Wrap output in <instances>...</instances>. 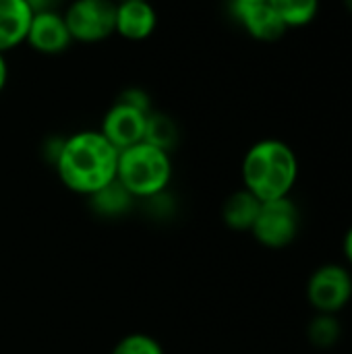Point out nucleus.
Listing matches in <instances>:
<instances>
[{
    "instance_id": "obj_8",
    "label": "nucleus",
    "mask_w": 352,
    "mask_h": 354,
    "mask_svg": "<svg viewBox=\"0 0 352 354\" xmlns=\"http://www.w3.org/2000/svg\"><path fill=\"white\" fill-rule=\"evenodd\" d=\"M25 41L35 52L60 54L71 46L73 37L68 33L64 15H60L58 10H44V12H35L31 17Z\"/></svg>"
},
{
    "instance_id": "obj_24",
    "label": "nucleus",
    "mask_w": 352,
    "mask_h": 354,
    "mask_svg": "<svg viewBox=\"0 0 352 354\" xmlns=\"http://www.w3.org/2000/svg\"><path fill=\"white\" fill-rule=\"evenodd\" d=\"M114 2H129V0H114Z\"/></svg>"
},
{
    "instance_id": "obj_7",
    "label": "nucleus",
    "mask_w": 352,
    "mask_h": 354,
    "mask_svg": "<svg viewBox=\"0 0 352 354\" xmlns=\"http://www.w3.org/2000/svg\"><path fill=\"white\" fill-rule=\"evenodd\" d=\"M149 112H143L135 106H129L124 102H114V106L106 112L102 120V135L120 151L135 143L143 141L145 133V120Z\"/></svg>"
},
{
    "instance_id": "obj_20",
    "label": "nucleus",
    "mask_w": 352,
    "mask_h": 354,
    "mask_svg": "<svg viewBox=\"0 0 352 354\" xmlns=\"http://www.w3.org/2000/svg\"><path fill=\"white\" fill-rule=\"evenodd\" d=\"M342 253H344L346 261L352 266V226L346 230V234L342 239Z\"/></svg>"
},
{
    "instance_id": "obj_12",
    "label": "nucleus",
    "mask_w": 352,
    "mask_h": 354,
    "mask_svg": "<svg viewBox=\"0 0 352 354\" xmlns=\"http://www.w3.org/2000/svg\"><path fill=\"white\" fill-rule=\"evenodd\" d=\"M263 201H259L253 193H249L247 189L234 191L232 195L226 197L224 205H222V220L230 230L237 232H251L259 207Z\"/></svg>"
},
{
    "instance_id": "obj_10",
    "label": "nucleus",
    "mask_w": 352,
    "mask_h": 354,
    "mask_svg": "<svg viewBox=\"0 0 352 354\" xmlns=\"http://www.w3.org/2000/svg\"><path fill=\"white\" fill-rule=\"evenodd\" d=\"M158 23L156 8L149 0L116 2V33L124 39H145L154 33Z\"/></svg>"
},
{
    "instance_id": "obj_9",
    "label": "nucleus",
    "mask_w": 352,
    "mask_h": 354,
    "mask_svg": "<svg viewBox=\"0 0 352 354\" xmlns=\"http://www.w3.org/2000/svg\"><path fill=\"white\" fill-rule=\"evenodd\" d=\"M232 12L243 25V29L259 41H276L288 31V27L282 23V19L268 0L232 2Z\"/></svg>"
},
{
    "instance_id": "obj_16",
    "label": "nucleus",
    "mask_w": 352,
    "mask_h": 354,
    "mask_svg": "<svg viewBox=\"0 0 352 354\" xmlns=\"http://www.w3.org/2000/svg\"><path fill=\"white\" fill-rule=\"evenodd\" d=\"M272 8L278 12L282 23L290 27L309 25L319 10V0H268Z\"/></svg>"
},
{
    "instance_id": "obj_13",
    "label": "nucleus",
    "mask_w": 352,
    "mask_h": 354,
    "mask_svg": "<svg viewBox=\"0 0 352 354\" xmlns=\"http://www.w3.org/2000/svg\"><path fill=\"white\" fill-rule=\"evenodd\" d=\"M89 201H91V207L95 214H100L104 218H116L131 209V205L135 203V197L114 178L110 185H106L104 189L93 193L89 197Z\"/></svg>"
},
{
    "instance_id": "obj_18",
    "label": "nucleus",
    "mask_w": 352,
    "mask_h": 354,
    "mask_svg": "<svg viewBox=\"0 0 352 354\" xmlns=\"http://www.w3.org/2000/svg\"><path fill=\"white\" fill-rule=\"evenodd\" d=\"M118 102H124L129 106H135L143 112H151V102H149V95L143 91V89H137V87H131V89H124L118 97Z\"/></svg>"
},
{
    "instance_id": "obj_4",
    "label": "nucleus",
    "mask_w": 352,
    "mask_h": 354,
    "mask_svg": "<svg viewBox=\"0 0 352 354\" xmlns=\"http://www.w3.org/2000/svg\"><path fill=\"white\" fill-rule=\"evenodd\" d=\"M301 230V212L290 197L263 201L251 228L253 239L266 249L290 247Z\"/></svg>"
},
{
    "instance_id": "obj_2",
    "label": "nucleus",
    "mask_w": 352,
    "mask_h": 354,
    "mask_svg": "<svg viewBox=\"0 0 352 354\" xmlns=\"http://www.w3.org/2000/svg\"><path fill=\"white\" fill-rule=\"evenodd\" d=\"M243 189L259 201L290 197L299 178V160L295 149L280 139H261L253 143L241 166Z\"/></svg>"
},
{
    "instance_id": "obj_15",
    "label": "nucleus",
    "mask_w": 352,
    "mask_h": 354,
    "mask_svg": "<svg viewBox=\"0 0 352 354\" xmlns=\"http://www.w3.org/2000/svg\"><path fill=\"white\" fill-rule=\"evenodd\" d=\"M342 338V324L338 322V315L328 313H315V317L307 326V340L317 351H330L334 348Z\"/></svg>"
},
{
    "instance_id": "obj_23",
    "label": "nucleus",
    "mask_w": 352,
    "mask_h": 354,
    "mask_svg": "<svg viewBox=\"0 0 352 354\" xmlns=\"http://www.w3.org/2000/svg\"><path fill=\"white\" fill-rule=\"evenodd\" d=\"M232 2H261V0H232Z\"/></svg>"
},
{
    "instance_id": "obj_19",
    "label": "nucleus",
    "mask_w": 352,
    "mask_h": 354,
    "mask_svg": "<svg viewBox=\"0 0 352 354\" xmlns=\"http://www.w3.org/2000/svg\"><path fill=\"white\" fill-rule=\"evenodd\" d=\"M25 2L29 4V8L35 15V12H44V10H56V4L60 0H25Z\"/></svg>"
},
{
    "instance_id": "obj_17",
    "label": "nucleus",
    "mask_w": 352,
    "mask_h": 354,
    "mask_svg": "<svg viewBox=\"0 0 352 354\" xmlns=\"http://www.w3.org/2000/svg\"><path fill=\"white\" fill-rule=\"evenodd\" d=\"M110 354H164L160 342L147 334H129L116 342Z\"/></svg>"
},
{
    "instance_id": "obj_22",
    "label": "nucleus",
    "mask_w": 352,
    "mask_h": 354,
    "mask_svg": "<svg viewBox=\"0 0 352 354\" xmlns=\"http://www.w3.org/2000/svg\"><path fill=\"white\" fill-rule=\"evenodd\" d=\"M342 2H344L346 10H349V12H351V15H352V0H342Z\"/></svg>"
},
{
    "instance_id": "obj_14",
    "label": "nucleus",
    "mask_w": 352,
    "mask_h": 354,
    "mask_svg": "<svg viewBox=\"0 0 352 354\" xmlns=\"http://www.w3.org/2000/svg\"><path fill=\"white\" fill-rule=\"evenodd\" d=\"M143 141L170 153L174 149V145L178 143V127L168 114L151 110L147 114V120H145Z\"/></svg>"
},
{
    "instance_id": "obj_6",
    "label": "nucleus",
    "mask_w": 352,
    "mask_h": 354,
    "mask_svg": "<svg viewBox=\"0 0 352 354\" xmlns=\"http://www.w3.org/2000/svg\"><path fill=\"white\" fill-rule=\"evenodd\" d=\"M68 33L75 41L95 44L116 33L114 0H73L64 12Z\"/></svg>"
},
{
    "instance_id": "obj_1",
    "label": "nucleus",
    "mask_w": 352,
    "mask_h": 354,
    "mask_svg": "<svg viewBox=\"0 0 352 354\" xmlns=\"http://www.w3.org/2000/svg\"><path fill=\"white\" fill-rule=\"evenodd\" d=\"M54 168L68 191L91 197L116 178L118 149L100 131H81L62 139Z\"/></svg>"
},
{
    "instance_id": "obj_21",
    "label": "nucleus",
    "mask_w": 352,
    "mask_h": 354,
    "mask_svg": "<svg viewBox=\"0 0 352 354\" xmlns=\"http://www.w3.org/2000/svg\"><path fill=\"white\" fill-rule=\"evenodd\" d=\"M6 77H8L6 60H4V54H0V91H2V89H4V85H6Z\"/></svg>"
},
{
    "instance_id": "obj_5",
    "label": "nucleus",
    "mask_w": 352,
    "mask_h": 354,
    "mask_svg": "<svg viewBox=\"0 0 352 354\" xmlns=\"http://www.w3.org/2000/svg\"><path fill=\"white\" fill-rule=\"evenodd\" d=\"M307 301L315 313L338 315L352 301V274L346 266L324 263L307 280Z\"/></svg>"
},
{
    "instance_id": "obj_3",
    "label": "nucleus",
    "mask_w": 352,
    "mask_h": 354,
    "mask_svg": "<svg viewBox=\"0 0 352 354\" xmlns=\"http://www.w3.org/2000/svg\"><path fill=\"white\" fill-rule=\"evenodd\" d=\"M172 178L170 153L145 141L118 151L116 180L135 197L151 199L166 193Z\"/></svg>"
},
{
    "instance_id": "obj_11",
    "label": "nucleus",
    "mask_w": 352,
    "mask_h": 354,
    "mask_svg": "<svg viewBox=\"0 0 352 354\" xmlns=\"http://www.w3.org/2000/svg\"><path fill=\"white\" fill-rule=\"evenodd\" d=\"M31 17L25 0H0V54L25 41Z\"/></svg>"
}]
</instances>
